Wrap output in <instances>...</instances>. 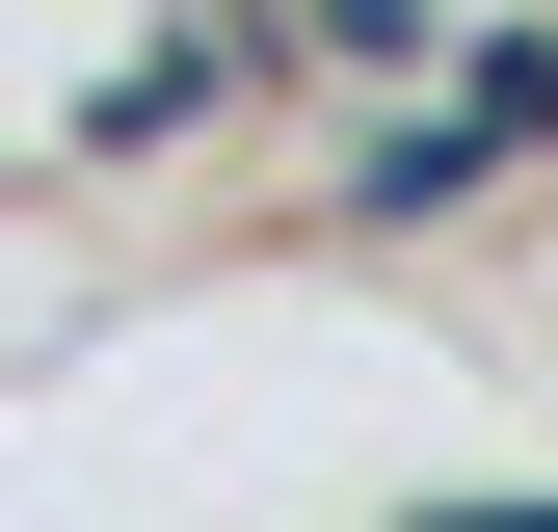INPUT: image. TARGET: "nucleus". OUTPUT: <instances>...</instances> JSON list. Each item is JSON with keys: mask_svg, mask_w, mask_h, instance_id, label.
<instances>
[{"mask_svg": "<svg viewBox=\"0 0 558 532\" xmlns=\"http://www.w3.org/2000/svg\"><path fill=\"white\" fill-rule=\"evenodd\" d=\"M240 81V27H160V53H133V81H81V133H107V160H133V133H186V107H214Z\"/></svg>", "mask_w": 558, "mask_h": 532, "instance_id": "1", "label": "nucleus"}, {"mask_svg": "<svg viewBox=\"0 0 558 532\" xmlns=\"http://www.w3.org/2000/svg\"><path fill=\"white\" fill-rule=\"evenodd\" d=\"M478 160H506V133H478V107H399V133H373V214H452Z\"/></svg>", "mask_w": 558, "mask_h": 532, "instance_id": "2", "label": "nucleus"}, {"mask_svg": "<svg viewBox=\"0 0 558 532\" xmlns=\"http://www.w3.org/2000/svg\"><path fill=\"white\" fill-rule=\"evenodd\" d=\"M452 107L506 133V160H532V133H558V53H532V27H478V53H452Z\"/></svg>", "mask_w": 558, "mask_h": 532, "instance_id": "3", "label": "nucleus"}, {"mask_svg": "<svg viewBox=\"0 0 558 532\" xmlns=\"http://www.w3.org/2000/svg\"><path fill=\"white\" fill-rule=\"evenodd\" d=\"M293 53H426V0H266Z\"/></svg>", "mask_w": 558, "mask_h": 532, "instance_id": "4", "label": "nucleus"}]
</instances>
